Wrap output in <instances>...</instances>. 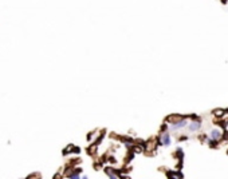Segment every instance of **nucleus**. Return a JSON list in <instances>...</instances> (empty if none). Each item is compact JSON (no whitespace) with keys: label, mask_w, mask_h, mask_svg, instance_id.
Instances as JSON below:
<instances>
[{"label":"nucleus","mask_w":228,"mask_h":179,"mask_svg":"<svg viewBox=\"0 0 228 179\" xmlns=\"http://www.w3.org/2000/svg\"><path fill=\"white\" fill-rule=\"evenodd\" d=\"M201 128V122L200 120H195V122H192V123L188 126V130L190 131V132H195V131H197V130H200Z\"/></svg>","instance_id":"obj_2"},{"label":"nucleus","mask_w":228,"mask_h":179,"mask_svg":"<svg viewBox=\"0 0 228 179\" xmlns=\"http://www.w3.org/2000/svg\"><path fill=\"white\" fill-rule=\"evenodd\" d=\"M211 138H212V139H216V140L222 139V131L217 130V128L212 130V132H211Z\"/></svg>","instance_id":"obj_4"},{"label":"nucleus","mask_w":228,"mask_h":179,"mask_svg":"<svg viewBox=\"0 0 228 179\" xmlns=\"http://www.w3.org/2000/svg\"><path fill=\"white\" fill-rule=\"evenodd\" d=\"M187 126V119H178V120H176L175 123L172 124V130L173 131H177V130H180V128H183V127H185Z\"/></svg>","instance_id":"obj_1"},{"label":"nucleus","mask_w":228,"mask_h":179,"mask_svg":"<svg viewBox=\"0 0 228 179\" xmlns=\"http://www.w3.org/2000/svg\"><path fill=\"white\" fill-rule=\"evenodd\" d=\"M214 114H215V116H217V118H219V116H223V115H224V111H223V110H216Z\"/></svg>","instance_id":"obj_5"},{"label":"nucleus","mask_w":228,"mask_h":179,"mask_svg":"<svg viewBox=\"0 0 228 179\" xmlns=\"http://www.w3.org/2000/svg\"><path fill=\"white\" fill-rule=\"evenodd\" d=\"M161 143L164 146H169L170 145V136L168 132H164L162 134V136H161Z\"/></svg>","instance_id":"obj_3"}]
</instances>
